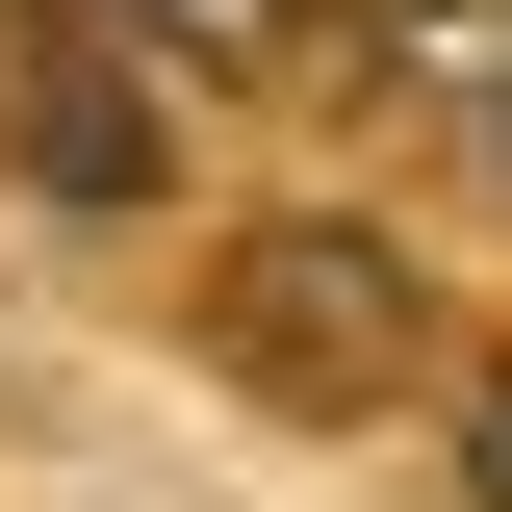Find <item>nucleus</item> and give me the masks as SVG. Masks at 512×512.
Returning a JSON list of instances; mask_svg holds the SVG:
<instances>
[{
  "mask_svg": "<svg viewBox=\"0 0 512 512\" xmlns=\"http://www.w3.org/2000/svg\"><path fill=\"white\" fill-rule=\"evenodd\" d=\"M461 512H512V359L461 384Z\"/></svg>",
  "mask_w": 512,
  "mask_h": 512,
  "instance_id": "nucleus-4",
  "label": "nucleus"
},
{
  "mask_svg": "<svg viewBox=\"0 0 512 512\" xmlns=\"http://www.w3.org/2000/svg\"><path fill=\"white\" fill-rule=\"evenodd\" d=\"M205 359H231L256 410L359 436V410H436V282H410L359 205H231V256H205Z\"/></svg>",
  "mask_w": 512,
  "mask_h": 512,
  "instance_id": "nucleus-1",
  "label": "nucleus"
},
{
  "mask_svg": "<svg viewBox=\"0 0 512 512\" xmlns=\"http://www.w3.org/2000/svg\"><path fill=\"white\" fill-rule=\"evenodd\" d=\"M128 26H180V52H282L308 0H128Z\"/></svg>",
  "mask_w": 512,
  "mask_h": 512,
  "instance_id": "nucleus-3",
  "label": "nucleus"
},
{
  "mask_svg": "<svg viewBox=\"0 0 512 512\" xmlns=\"http://www.w3.org/2000/svg\"><path fill=\"white\" fill-rule=\"evenodd\" d=\"M487 205H512V103H487Z\"/></svg>",
  "mask_w": 512,
  "mask_h": 512,
  "instance_id": "nucleus-5",
  "label": "nucleus"
},
{
  "mask_svg": "<svg viewBox=\"0 0 512 512\" xmlns=\"http://www.w3.org/2000/svg\"><path fill=\"white\" fill-rule=\"evenodd\" d=\"M0 128H26V180H52L77 231H128V205H154V103H128V77H77V52H26V103H0Z\"/></svg>",
  "mask_w": 512,
  "mask_h": 512,
  "instance_id": "nucleus-2",
  "label": "nucleus"
}]
</instances>
